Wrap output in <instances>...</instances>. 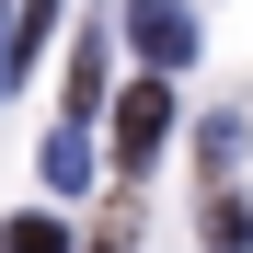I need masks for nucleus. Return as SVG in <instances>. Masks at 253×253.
<instances>
[{
	"label": "nucleus",
	"instance_id": "1",
	"mask_svg": "<svg viewBox=\"0 0 253 253\" xmlns=\"http://www.w3.org/2000/svg\"><path fill=\"white\" fill-rule=\"evenodd\" d=\"M161 138H173V92H161V81L115 92V161H126V173H150V161H161Z\"/></svg>",
	"mask_w": 253,
	"mask_h": 253
},
{
	"label": "nucleus",
	"instance_id": "2",
	"mask_svg": "<svg viewBox=\"0 0 253 253\" xmlns=\"http://www.w3.org/2000/svg\"><path fill=\"white\" fill-rule=\"evenodd\" d=\"M126 46H138L150 69H184L196 58V12L184 0H126Z\"/></svg>",
	"mask_w": 253,
	"mask_h": 253
},
{
	"label": "nucleus",
	"instance_id": "3",
	"mask_svg": "<svg viewBox=\"0 0 253 253\" xmlns=\"http://www.w3.org/2000/svg\"><path fill=\"white\" fill-rule=\"evenodd\" d=\"M0 253H69V219H46V207H23V219H0Z\"/></svg>",
	"mask_w": 253,
	"mask_h": 253
},
{
	"label": "nucleus",
	"instance_id": "4",
	"mask_svg": "<svg viewBox=\"0 0 253 253\" xmlns=\"http://www.w3.org/2000/svg\"><path fill=\"white\" fill-rule=\"evenodd\" d=\"M92 104H104V46H92V35H81V46H69V126L92 115Z\"/></svg>",
	"mask_w": 253,
	"mask_h": 253
},
{
	"label": "nucleus",
	"instance_id": "5",
	"mask_svg": "<svg viewBox=\"0 0 253 253\" xmlns=\"http://www.w3.org/2000/svg\"><path fill=\"white\" fill-rule=\"evenodd\" d=\"M207 253H253V207L242 196H207Z\"/></svg>",
	"mask_w": 253,
	"mask_h": 253
},
{
	"label": "nucleus",
	"instance_id": "6",
	"mask_svg": "<svg viewBox=\"0 0 253 253\" xmlns=\"http://www.w3.org/2000/svg\"><path fill=\"white\" fill-rule=\"evenodd\" d=\"M46 184H92V138H81V126L46 138Z\"/></svg>",
	"mask_w": 253,
	"mask_h": 253
},
{
	"label": "nucleus",
	"instance_id": "7",
	"mask_svg": "<svg viewBox=\"0 0 253 253\" xmlns=\"http://www.w3.org/2000/svg\"><path fill=\"white\" fill-rule=\"evenodd\" d=\"M23 58H35V46H23V0H0V104H12V81H23Z\"/></svg>",
	"mask_w": 253,
	"mask_h": 253
},
{
	"label": "nucleus",
	"instance_id": "8",
	"mask_svg": "<svg viewBox=\"0 0 253 253\" xmlns=\"http://www.w3.org/2000/svg\"><path fill=\"white\" fill-rule=\"evenodd\" d=\"M46 23H58V0H23V46H46Z\"/></svg>",
	"mask_w": 253,
	"mask_h": 253
},
{
	"label": "nucleus",
	"instance_id": "9",
	"mask_svg": "<svg viewBox=\"0 0 253 253\" xmlns=\"http://www.w3.org/2000/svg\"><path fill=\"white\" fill-rule=\"evenodd\" d=\"M92 253H126V219H104V242H92Z\"/></svg>",
	"mask_w": 253,
	"mask_h": 253
}]
</instances>
